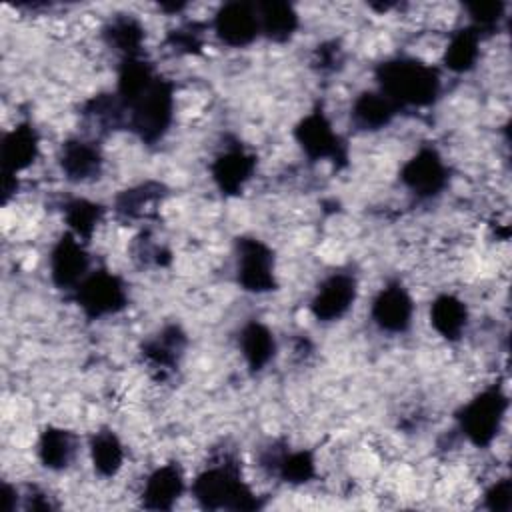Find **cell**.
<instances>
[{
  "label": "cell",
  "mask_w": 512,
  "mask_h": 512,
  "mask_svg": "<svg viewBox=\"0 0 512 512\" xmlns=\"http://www.w3.org/2000/svg\"><path fill=\"white\" fill-rule=\"evenodd\" d=\"M380 92L402 106H430L436 102L442 80L440 72L412 56H394L380 62L374 70Z\"/></svg>",
  "instance_id": "6da1fadb"
},
{
  "label": "cell",
  "mask_w": 512,
  "mask_h": 512,
  "mask_svg": "<svg viewBox=\"0 0 512 512\" xmlns=\"http://www.w3.org/2000/svg\"><path fill=\"white\" fill-rule=\"evenodd\" d=\"M190 492L204 510H254L260 506L232 458H224L198 472Z\"/></svg>",
  "instance_id": "7a4b0ae2"
},
{
  "label": "cell",
  "mask_w": 512,
  "mask_h": 512,
  "mask_svg": "<svg viewBox=\"0 0 512 512\" xmlns=\"http://www.w3.org/2000/svg\"><path fill=\"white\" fill-rule=\"evenodd\" d=\"M176 110V94L174 84L156 76V80L126 108L128 128L144 142L156 144L166 136L172 126Z\"/></svg>",
  "instance_id": "3957f363"
},
{
  "label": "cell",
  "mask_w": 512,
  "mask_h": 512,
  "mask_svg": "<svg viewBox=\"0 0 512 512\" xmlns=\"http://www.w3.org/2000/svg\"><path fill=\"white\" fill-rule=\"evenodd\" d=\"M508 404V396L500 384L486 386L458 408L454 416L458 430L472 446L488 448L502 430Z\"/></svg>",
  "instance_id": "277c9868"
},
{
  "label": "cell",
  "mask_w": 512,
  "mask_h": 512,
  "mask_svg": "<svg viewBox=\"0 0 512 512\" xmlns=\"http://www.w3.org/2000/svg\"><path fill=\"white\" fill-rule=\"evenodd\" d=\"M234 274L242 290L250 294H266L276 288L274 250L256 236H240L234 242Z\"/></svg>",
  "instance_id": "5b68a950"
},
{
  "label": "cell",
  "mask_w": 512,
  "mask_h": 512,
  "mask_svg": "<svg viewBox=\"0 0 512 512\" xmlns=\"http://www.w3.org/2000/svg\"><path fill=\"white\" fill-rule=\"evenodd\" d=\"M74 298L84 316L90 320L118 314L128 304V292L122 278L108 270L90 272L74 288Z\"/></svg>",
  "instance_id": "8992f818"
},
{
  "label": "cell",
  "mask_w": 512,
  "mask_h": 512,
  "mask_svg": "<svg viewBox=\"0 0 512 512\" xmlns=\"http://www.w3.org/2000/svg\"><path fill=\"white\" fill-rule=\"evenodd\" d=\"M294 140L312 162L330 160L334 164H344L348 160L346 142L336 134L320 108L300 118V122L294 126Z\"/></svg>",
  "instance_id": "52a82bcc"
},
{
  "label": "cell",
  "mask_w": 512,
  "mask_h": 512,
  "mask_svg": "<svg viewBox=\"0 0 512 512\" xmlns=\"http://www.w3.org/2000/svg\"><path fill=\"white\" fill-rule=\"evenodd\" d=\"M398 176L408 192L420 200H430L444 192L450 170L434 146H422L402 164Z\"/></svg>",
  "instance_id": "ba28073f"
},
{
  "label": "cell",
  "mask_w": 512,
  "mask_h": 512,
  "mask_svg": "<svg viewBox=\"0 0 512 512\" xmlns=\"http://www.w3.org/2000/svg\"><path fill=\"white\" fill-rule=\"evenodd\" d=\"M48 270L56 288L74 290L90 274V256L84 242L66 230L50 250Z\"/></svg>",
  "instance_id": "9c48e42d"
},
{
  "label": "cell",
  "mask_w": 512,
  "mask_h": 512,
  "mask_svg": "<svg viewBox=\"0 0 512 512\" xmlns=\"http://www.w3.org/2000/svg\"><path fill=\"white\" fill-rule=\"evenodd\" d=\"M372 322L386 334H404L412 326L414 300L398 280L386 282L370 304Z\"/></svg>",
  "instance_id": "30bf717a"
},
{
  "label": "cell",
  "mask_w": 512,
  "mask_h": 512,
  "mask_svg": "<svg viewBox=\"0 0 512 512\" xmlns=\"http://www.w3.org/2000/svg\"><path fill=\"white\" fill-rule=\"evenodd\" d=\"M356 296V276L350 272H332L316 288L310 300V312L318 322H336L348 314Z\"/></svg>",
  "instance_id": "8fae6325"
},
{
  "label": "cell",
  "mask_w": 512,
  "mask_h": 512,
  "mask_svg": "<svg viewBox=\"0 0 512 512\" xmlns=\"http://www.w3.org/2000/svg\"><path fill=\"white\" fill-rule=\"evenodd\" d=\"M212 30L230 48L250 46L260 36L256 4L240 0L222 4L212 18Z\"/></svg>",
  "instance_id": "7c38bea8"
},
{
  "label": "cell",
  "mask_w": 512,
  "mask_h": 512,
  "mask_svg": "<svg viewBox=\"0 0 512 512\" xmlns=\"http://www.w3.org/2000/svg\"><path fill=\"white\" fill-rule=\"evenodd\" d=\"M256 170V156L246 152L240 144L226 146L210 164V174L216 188L226 196L242 192Z\"/></svg>",
  "instance_id": "4fadbf2b"
},
{
  "label": "cell",
  "mask_w": 512,
  "mask_h": 512,
  "mask_svg": "<svg viewBox=\"0 0 512 512\" xmlns=\"http://www.w3.org/2000/svg\"><path fill=\"white\" fill-rule=\"evenodd\" d=\"M186 490V480L178 464L168 462L154 468L140 490V502L148 510H172Z\"/></svg>",
  "instance_id": "5bb4252c"
},
{
  "label": "cell",
  "mask_w": 512,
  "mask_h": 512,
  "mask_svg": "<svg viewBox=\"0 0 512 512\" xmlns=\"http://www.w3.org/2000/svg\"><path fill=\"white\" fill-rule=\"evenodd\" d=\"M40 150V136L30 122H22L8 130L0 144V164L2 176H16L26 170Z\"/></svg>",
  "instance_id": "9a60e30c"
},
{
  "label": "cell",
  "mask_w": 512,
  "mask_h": 512,
  "mask_svg": "<svg viewBox=\"0 0 512 512\" xmlns=\"http://www.w3.org/2000/svg\"><path fill=\"white\" fill-rule=\"evenodd\" d=\"M60 170L70 182H90L102 172V154L90 140L70 138L60 148Z\"/></svg>",
  "instance_id": "2e32d148"
},
{
  "label": "cell",
  "mask_w": 512,
  "mask_h": 512,
  "mask_svg": "<svg viewBox=\"0 0 512 512\" xmlns=\"http://www.w3.org/2000/svg\"><path fill=\"white\" fill-rule=\"evenodd\" d=\"M238 348L250 372H262L276 356L278 344L274 332L260 320H250L240 328Z\"/></svg>",
  "instance_id": "e0dca14e"
},
{
  "label": "cell",
  "mask_w": 512,
  "mask_h": 512,
  "mask_svg": "<svg viewBox=\"0 0 512 512\" xmlns=\"http://www.w3.org/2000/svg\"><path fill=\"white\" fill-rule=\"evenodd\" d=\"M468 322H470L468 306L456 294L444 292L432 300L430 324L440 338L448 342H458L464 336Z\"/></svg>",
  "instance_id": "ac0fdd59"
},
{
  "label": "cell",
  "mask_w": 512,
  "mask_h": 512,
  "mask_svg": "<svg viewBox=\"0 0 512 512\" xmlns=\"http://www.w3.org/2000/svg\"><path fill=\"white\" fill-rule=\"evenodd\" d=\"M398 110L400 108L380 90H364L352 102L350 120L358 130L376 132L390 126Z\"/></svg>",
  "instance_id": "d6986e66"
},
{
  "label": "cell",
  "mask_w": 512,
  "mask_h": 512,
  "mask_svg": "<svg viewBox=\"0 0 512 512\" xmlns=\"http://www.w3.org/2000/svg\"><path fill=\"white\" fill-rule=\"evenodd\" d=\"M256 16L260 26V36L276 44L288 42L300 26V16L296 8L290 2H282V0L258 2Z\"/></svg>",
  "instance_id": "ffe728a7"
},
{
  "label": "cell",
  "mask_w": 512,
  "mask_h": 512,
  "mask_svg": "<svg viewBox=\"0 0 512 512\" xmlns=\"http://www.w3.org/2000/svg\"><path fill=\"white\" fill-rule=\"evenodd\" d=\"M36 452L44 468L54 472L66 470L76 458L78 438L74 432L62 426H46L38 436Z\"/></svg>",
  "instance_id": "44dd1931"
},
{
  "label": "cell",
  "mask_w": 512,
  "mask_h": 512,
  "mask_svg": "<svg viewBox=\"0 0 512 512\" xmlns=\"http://www.w3.org/2000/svg\"><path fill=\"white\" fill-rule=\"evenodd\" d=\"M264 466L270 468L286 484H306L316 476V458L310 450H288V448H272L264 456Z\"/></svg>",
  "instance_id": "7402d4cb"
},
{
  "label": "cell",
  "mask_w": 512,
  "mask_h": 512,
  "mask_svg": "<svg viewBox=\"0 0 512 512\" xmlns=\"http://www.w3.org/2000/svg\"><path fill=\"white\" fill-rule=\"evenodd\" d=\"M186 342L188 340L182 328L176 324H168L144 342L142 356L156 370H172L174 366H178Z\"/></svg>",
  "instance_id": "603a6c76"
},
{
  "label": "cell",
  "mask_w": 512,
  "mask_h": 512,
  "mask_svg": "<svg viewBox=\"0 0 512 512\" xmlns=\"http://www.w3.org/2000/svg\"><path fill=\"white\" fill-rule=\"evenodd\" d=\"M102 38L122 58H132V56H140V50H142V44L146 38V30L136 16L118 14V16H112L104 24Z\"/></svg>",
  "instance_id": "cb8c5ba5"
},
{
  "label": "cell",
  "mask_w": 512,
  "mask_h": 512,
  "mask_svg": "<svg viewBox=\"0 0 512 512\" xmlns=\"http://www.w3.org/2000/svg\"><path fill=\"white\" fill-rule=\"evenodd\" d=\"M480 42L482 36L468 24L454 30L442 54L444 66L454 74H466L474 70L480 60Z\"/></svg>",
  "instance_id": "d4e9b609"
},
{
  "label": "cell",
  "mask_w": 512,
  "mask_h": 512,
  "mask_svg": "<svg viewBox=\"0 0 512 512\" xmlns=\"http://www.w3.org/2000/svg\"><path fill=\"white\" fill-rule=\"evenodd\" d=\"M90 460L94 472L102 478H112L124 466V444L110 428H102L90 438Z\"/></svg>",
  "instance_id": "484cf974"
},
{
  "label": "cell",
  "mask_w": 512,
  "mask_h": 512,
  "mask_svg": "<svg viewBox=\"0 0 512 512\" xmlns=\"http://www.w3.org/2000/svg\"><path fill=\"white\" fill-rule=\"evenodd\" d=\"M62 214H64L68 232H72L76 238L86 242L96 232V226L104 216V208L102 204L92 202L88 198H70L64 204Z\"/></svg>",
  "instance_id": "4316f807"
},
{
  "label": "cell",
  "mask_w": 512,
  "mask_h": 512,
  "mask_svg": "<svg viewBox=\"0 0 512 512\" xmlns=\"http://www.w3.org/2000/svg\"><path fill=\"white\" fill-rule=\"evenodd\" d=\"M464 10L468 12V26L474 28L482 38L484 34L494 32L506 12L504 2H476V4H466Z\"/></svg>",
  "instance_id": "83f0119b"
},
{
  "label": "cell",
  "mask_w": 512,
  "mask_h": 512,
  "mask_svg": "<svg viewBox=\"0 0 512 512\" xmlns=\"http://www.w3.org/2000/svg\"><path fill=\"white\" fill-rule=\"evenodd\" d=\"M160 196H162V186L156 182H146L122 192L116 198V208L126 216H136L144 206L152 204Z\"/></svg>",
  "instance_id": "f1b7e54d"
},
{
  "label": "cell",
  "mask_w": 512,
  "mask_h": 512,
  "mask_svg": "<svg viewBox=\"0 0 512 512\" xmlns=\"http://www.w3.org/2000/svg\"><path fill=\"white\" fill-rule=\"evenodd\" d=\"M484 508L490 512H510L512 508V480L502 476L484 490Z\"/></svg>",
  "instance_id": "f546056e"
},
{
  "label": "cell",
  "mask_w": 512,
  "mask_h": 512,
  "mask_svg": "<svg viewBox=\"0 0 512 512\" xmlns=\"http://www.w3.org/2000/svg\"><path fill=\"white\" fill-rule=\"evenodd\" d=\"M168 42L174 46V50L178 52H194L200 48L202 44V38H200V32L192 26H186V28H178L170 34Z\"/></svg>",
  "instance_id": "4dcf8cb0"
},
{
  "label": "cell",
  "mask_w": 512,
  "mask_h": 512,
  "mask_svg": "<svg viewBox=\"0 0 512 512\" xmlns=\"http://www.w3.org/2000/svg\"><path fill=\"white\" fill-rule=\"evenodd\" d=\"M340 60V50L336 44H328V46H322L320 52H318V64L320 68H334V64Z\"/></svg>",
  "instance_id": "1f68e13d"
}]
</instances>
